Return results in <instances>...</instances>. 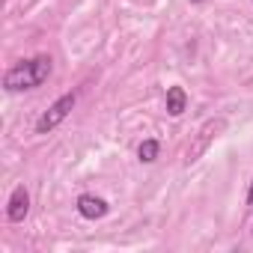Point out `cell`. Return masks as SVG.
Returning <instances> with one entry per match:
<instances>
[{
    "label": "cell",
    "mask_w": 253,
    "mask_h": 253,
    "mask_svg": "<svg viewBox=\"0 0 253 253\" xmlns=\"http://www.w3.org/2000/svg\"><path fill=\"white\" fill-rule=\"evenodd\" d=\"M51 69H54L51 57H48V54H39V57H33V60H24V63H18V66H12V69L3 75V86H6V92L36 89V86H42V84L51 78Z\"/></svg>",
    "instance_id": "cell-1"
},
{
    "label": "cell",
    "mask_w": 253,
    "mask_h": 253,
    "mask_svg": "<svg viewBox=\"0 0 253 253\" xmlns=\"http://www.w3.org/2000/svg\"><path fill=\"white\" fill-rule=\"evenodd\" d=\"M226 128V119L223 116H214V119H206L203 122V128L194 134V140H191V146L185 149V164H197L206 152H209V146H211V140L220 134Z\"/></svg>",
    "instance_id": "cell-2"
},
{
    "label": "cell",
    "mask_w": 253,
    "mask_h": 253,
    "mask_svg": "<svg viewBox=\"0 0 253 253\" xmlns=\"http://www.w3.org/2000/svg\"><path fill=\"white\" fill-rule=\"evenodd\" d=\"M75 101H78V95L75 92H66V95H60L39 119H36V134H48V131H54L57 125L72 113V107H75Z\"/></svg>",
    "instance_id": "cell-3"
},
{
    "label": "cell",
    "mask_w": 253,
    "mask_h": 253,
    "mask_svg": "<svg viewBox=\"0 0 253 253\" xmlns=\"http://www.w3.org/2000/svg\"><path fill=\"white\" fill-rule=\"evenodd\" d=\"M27 211H30V194H27V188H24V185H18V188L9 194L6 217H9L12 223H21V220L27 217Z\"/></svg>",
    "instance_id": "cell-4"
},
{
    "label": "cell",
    "mask_w": 253,
    "mask_h": 253,
    "mask_svg": "<svg viewBox=\"0 0 253 253\" xmlns=\"http://www.w3.org/2000/svg\"><path fill=\"white\" fill-rule=\"evenodd\" d=\"M78 214L86 217V220H98V217L107 214V203L95 194H81L78 197Z\"/></svg>",
    "instance_id": "cell-5"
},
{
    "label": "cell",
    "mask_w": 253,
    "mask_h": 253,
    "mask_svg": "<svg viewBox=\"0 0 253 253\" xmlns=\"http://www.w3.org/2000/svg\"><path fill=\"white\" fill-rule=\"evenodd\" d=\"M185 107H188L185 89H182V86H170V89H167V113H170V116H182Z\"/></svg>",
    "instance_id": "cell-6"
},
{
    "label": "cell",
    "mask_w": 253,
    "mask_h": 253,
    "mask_svg": "<svg viewBox=\"0 0 253 253\" xmlns=\"http://www.w3.org/2000/svg\"><path fill=\"white\" fill-rule=\"evenodd\" d=\"M158 152H161V143H158V140H143L140 149H137V158H140L143 164H152V161L158 158Z\"/></svg>",
    "instance_id": "cell-7"
},
{
    "label": "cell",
    "mask_w": 253,
    "mask_h": 253,
    "mask_svg": "<svg viewBox=\"0 0 253 253\" xmlns=\"http://www.w3.org/2000/svg\"><path fill=\"white\" fill-rule=\"evenodd\" d=\"M247 203L253 206V179H250V188H247Z\"/></svg>",
    "instance_id": "cell-8"
},
{
    "label": "cell",
    "mask_w": 253,
    "mask_h": 253,
    "mask_svg": "<svg viewBox=\"0 0 253 253\" xmlns=\"http://www.w3.org/2000/svg\"><path fill=\"white\" fill-rule=\"evenodd\" d=\"M194 3H197V0H194Z\"/></svg>",
    "instance_id": "cell-9"
}]
</instances>
